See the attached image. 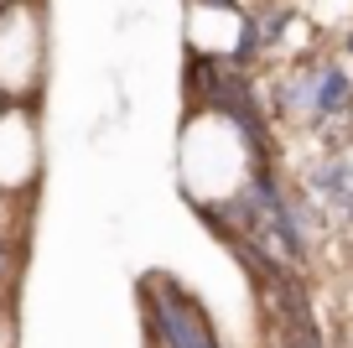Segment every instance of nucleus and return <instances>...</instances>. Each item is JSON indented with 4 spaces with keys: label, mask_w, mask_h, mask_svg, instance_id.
<instances>
[{
    "label": "nucleus",
    "mask_w": 353,
    "mask_h": 348,
    "mask_svg": "<svg viewBox=\"0 0 353 348\" xmlns=\"http://www.w3.org/2000/svg\"><path fill=\"white\" fill-rule=\"evenodd\" d=\"M42 57H47L42 16H37L26 0L21 6H6V11H0V94H6V104H21V94L37 88Z\"/></svg>",
    "instance_id": "obj_1"
}]
</instances>
